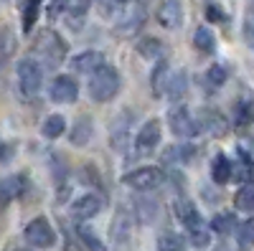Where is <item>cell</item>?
<instances>
[{
    "label": "cell",
    "mask_w": 254,
    "mask_h": 251,
    "mask_svg": "<svg viewBox=\"0 0 254 251\" xmlns=\"http://www.w3.org/2000/svg\"><path fill=\"white\" fill-rule=\"evenodd\" d=\"M33 53L44 61L49 66H61L64 56H66V44L64 38L54 31H41L36 36V44H33Z\"/></svg>",
    "instance_id": "obj_1"
},
{
    "label": "cell",
    "mask_w": 254,
    "mask_h": 251,
    "mask_svg": "<svg viewBox=\"0 0 254 251\" xmlns=\"http://www.w3.org/2000/svg\"><path fill=\"white\" fill-rule=\"evenodd\" d=\"M120 92V71L112 66H99L89 79V97L94 101H110Z\"/></svg>",
    "instance_id": "obj_2"
},
{
    "label": "cell",
    "mask_w": 254,
    "mask_h": 251,
    "mask_svg": "<svg viewBox=\"0 0 254 251\" xmlns=\"http://www.w3.org/2000/svg\"><path fill=\"white\" fill-rule=\"evenodd\" d=\"M18 87L20 92H23L26 97H33L41 92V84H44V69H41V64L36 58H23L18 61Z\"/></svg>",
    "instance_id": "obj_3"
},
{
    "label": "cell",
    "mask_w": 254,
    "mask_h": 251,
    "mask_svg": "<svg viewBox=\"0 0 254 251\" xmlns=\"http://www.w3.org/2000/svg\"><path fill=\"white\" fill-rule=\"evenodd\" d=\"M168 119H171V130L178 137H196L201 132V122L190 114L183 104H176V107L168 112Z\"/></svg>",
    "instance_id": "obj_4"
},
{
    "label": "cell",
    "mask_w": 254,
    "mask_h": 251,
    "mask_svg": "<svg viewBox=\"0 0 254 251\" xmlns=\"http://www.w3.org/2000/svg\"><path fill=\"white\" fill-rule=\"evenodd\" d=\"M163 180H165V175L160 167H137V170L127 173L122 178V183L135 188V191H155L158 185H163Z\"/></svg>",
    "instance_id": "obj_5"
},
{
    "label": "cell",
    "mask_w": 254,
    "mask_h": 251,
    "mask_svg": "<svg viewBox=\"0 0 254 251\" xmlns=\"http://www.w3.org/2000/svg\"><path fill=\"white\" fill-rule=\"evenodd\" d=\"M26 241L31 244V246H36V249H51L54 246V241H56V234H54V228H51V223L44 218V216H38V218H33L28 226H26Z\"/></svg>",
    "instance_id": "obj_6"
},
{
    "label": "cell",
    "mask_w": 254,
    "mask_h": 251,
    "mask_svg": "<svg viewBox=\"0 0 254 251\" xmlns=\"http://www.w3.org/2000/svg\"><path fill=\"white\" fill-rule=\"evenodd\" d=\"M51 99L59 101V104H69L79 97V84L74 76H66V74H61L51 81V89H49Z\"/></svg>",
    "instance_id": "obj_7"
},
{
    "label": "cell",
    "mask_w": 254,
    "mask_h": 251,
    "mask_svg": "<svg viewBox=\"0 0 254 251\" xmlns=\"http://www.w3.org/2000/svg\"><path fill=\"white\" fill-rule=\"evenodd\" d=\"M183 18H186V13H183V3H181V0H163V3H160V8H158V23L163 28H171V31L181 28Z\"/></svg>",
    "instance_id": "obj_8"
},
{
    "label": "cell",
    "mask_w": 254,
    "mask_h": 251,
    "mask_svg": "<svg viewBox=\"0 0 254 251\" xmlns=\"http://www.w3.org/2000/svg\"><path fill=\"white\" fill-rule=\"evenodd\" d=\"M160 122L158 119H150V122H145L142 124V130L137 132V140H135V148L140 155H147V152H153L155 150V145L160 142Z\"/></svg>",
    "instance_id": "obj_9"
},
{
    "label": "cell",
    "mask_w": 254,
    "mask_h": 251,
    "mask_svg": "<svg viewBox=\"0 0 254 251\" xmlns=\"http://www.w3.org/2000/svg\"><path fill=\"white\" fill-rule=\"evenodd\" d=\"M102 205H104V198H102V196L87 193V196H81L79 201H74L71 213H74L79 221H87V218H94V216L102 211Z\"/></svg>",
    "instance_id": "obj_10"
},
{
    "label": "cell",
    "mask_w": 254,
    "mask_h": 251,
    "mask_svg": "<svg viewBox=\"0 0 254 251\" xmlns=\"http://www.w3.org/2000/svg\"><path fill=\"white\" fill-rule=\"evenodd\" d=\"M145 15H147V0H137L135 8H130V10L122 15V20H120V33H125V36L135 33V31L145 23Z\"/></svg>",
    "instance_id": "obj_11"
},
{
    "label": "cell",
    "mask_w": 254,
    "mask_h": 251,
    "mask_svg": "<svg viewBox=\"0 0 254 251\" xmlns=\"http://www.w3.org/2000/svg\"><path fill=\"white\" fill-rule=\"evenodd\" d=\"M23 183H26L23 175H8L0 180V208H5L13 198H18L23 193V188H26Z\"/></svg>",
    "instance_id": "obj_12"
},
{
    "label": "cell",
    "mask_w": 254,
    "mask_h": 251,
    "mask_svg": "<svg viewBox=\"0 0 254 251\" xmlns=\"http://www.w3.org/2000/svg\"><path fill=\"white\" fill-rule=\"evenodd\" d=\"M76 71L81 74H94L99 66H104V56L99 51H84L79 56H74V64H71Z\"/></svg>",
    "instance_id": "obj_13"
},
{
    "label": "cell",
    "mask_w": 254,
    "mask_h": 251,
    "mask_svg": "<svg viewBox=\"0 0 254 251\" xmlns=\"http://www.w3.org/2000/svg\"><path fill=\"white\" fill-rule=\"evenodd\" d=\"M173 211H176L178 221H181L186 228L201 221V213L196 211V205L190 203V201H186V198H181V201H176V203H173Z\"/></svg>",
    "instance_id": "obj_14"
},
{
    "label": "cell",
    "mask_w": 254,
    "mask_h": 251,
    "mask_svg": "<svg viewBox=\"0 0 254 251\" xmlns=\"http://www.w3.org/2000/svg\"><path fill=\"white\" fill-rule=\"evenodd\" d=\"M127 119H130V112H122L115 122H112V148L122 150L125 142H127V132H130V124H127Z\"/></svg>",
    "instance_id": "obj_15"
},
{
    "label": "cell",
    "mask_w": 254,
    "mask_h": 251,
    "mask_svg": "<svg viewBox=\"0 0 254 251\" xmlns=\"http://www.w3.org/2000/svg\"><path fill=\"white\" fill-rule=\"evenodd\" d=\"M186 89H188V79H186V71H171L168 74V81H165V92L171 94L173 99H183V94H186Z\"/></svg>",
    "instance_id": "obj_16"
},
{
    "label": "cell",
    "mask_w": 254,
    "mask_h": 251,
    "mask_svg": "<svg viewBox=\"0 0 254 251\" xmlns=\"http://www.w3.org/2000/svg\"><path fill=\"white\" fill-rule=\"evenodd\" d=\"M41 3H44V0H26V3H23V13H20L23 33H31L33 31V23L38 20V13H41Z\"/></svg>",
    "instance_id": "obj_17"
},
{
    "label": "cell",
    "mask_w": 254,
    "mask_h": 251,
    "mask_svg": "<svg viewBox=\"0 0 254 251\" xmlns=\"http://www.w3.org/2000/svg\"><path fill=\"white\" fill-rule=\"evenodd\" d=\"M211 178H214L219 185L229 183V178H231V162H229L226 155H216L214 157V162H211Z\"/></svg>",
    "instance_id": "obj_18"
},
{
    "label": "cell",
    "mask_w": 254,
    "mask_h": 251,
    "mask_svg": "<svg viewBox=\"0 0 254 251\" xmlns=\"http://www.w3.org/2000/svg\"><path fill=\"white\" fill-rule=\"evenodd\" d=\"M64 130H66V119H64L61 114H51V117H46L44 124H41V132H44L46 140H56V137H61Z\"/></svg>",
    "instance_id": "obj_19"
},
{
    "label": "cell",
    "mask_w": 254,
    "mask_h": 251,
    "mask_svg": "<svg viewBox=\"0 0 254 251\" xmlns=\"http://www.w3.org/2000/svg\"><path fill=\"white\" fill-rule=\"evenodd\" d=\"M89 137H92V122H89V117H81L71 130V145L84 148V145L89 142Z\"/></svg>",
    "instance_id": "obj_20"
},
{
    "label": "cell",
    "mask_w": 254,
    "mask_h": 251,
    "mask_svg": "<svg viewBox=\"0 0 254 251\" xmlns=\"http://www.w3.org/2000/svg\"><path fill=\"white\" fill-rule=\"evenodd\" d=\"M193 46H196L201 53H214L216 38H214V33H211L208 28H196V33H193Z\"/></svg>",
    "instance_id": "obj_21"
},
{
    "label": "cell",
    "mask_w": 254,
    "mask_h": 251,
    "mask_svg": "<svg viewBox=\"0 0 254 251\" xmlns=\"http://www.w3.org/2000/svg\"><path fill=\"white\" fill-rule=\"evenodd\" d=\"M234 205H237V211L252 213V208H254V188H252V183H247L242 191H237V196H234Z\"/></svg>",
    "instance_id": "obj_22"
},
{
    "label": "cell",
    "mask_w": 254,
    "mask_h": 251,
    "mask_svg": "<svg viewBox=\"0 0 254 251\" xmlns=\"http://www.w3.org/2000/svg\"><path fill=\"white\" fill-rule=\"evenodd\" d=\"M158 249L160 251H186V239L173 234V231H168V234H160L158 239Z\"/></svg>",
    "instance_id": "obj_23"
},
{
    "label": "cell",
    "mask_w": 254,
    "mask_h": 251,
    "mask_svg": "<svg viewBox=\"0 0 254 251\" xmlns=\"http://www.w3.org/2000/svg\"><path fill=\"white\" fill-rule=\"evenodd\" d=\"M252 239H254V223H252V218L244 221V223H237V244H239L242 251L252 249Z\"/></svg>",
    "instance_id": "obj_24"
},
{
    "label": "cell",
    "mask_w": 254,
    "mask_h": 251,
    "mask_svg": "<svg viewBox=\"0 0 254 251\" xmlns=\"http://www.w3.org/2000/svg\"><path fill=\"white\" fill-rule=\"evenodd\" d=\"M137 51L145 58H160L163 56V44H160L158 38H142L140 44H137Z\"/></svg>",
    "instance_id": "obj_25"
},
{
    "label": "cell",
    "mask_w": 254,
    "mask_h": 251,
    "mask_svg": "<svg viewBox=\"0 0 254 251\" xmlns=\"http://www.w3.org/2000/svg\"><path fill=\"white\" fill-rule=\"evenodd\" d=\"M234 226H237V216L234 213H216L214 221H211V228H214L216 234H229Z\"/></svg>",
    "instance_id": "obj_26"
},
{
    "label": "cell",
    "mask_w": 254,
    "mask_h": 251,
    "mask_svg": "<svg viewBox=\"0 0 254 251\" xmlns=\"http://www.w3.org/2000/svg\"><path fill=\"white\" fill-rule=\"evenodd\" d=\"M79 239L84 241V246H87L89 251H107L104 244H102V239L92 231V228H87V226H79Z\"/></svg>",
    "instance_id": "obj_27"
},
{
    "label": "cell",
    "mask_w": 254,
    "mask_h": 251,
    "mask_svg": "<svg viewBox=\"0 0 254 251\" xmlns=\"http://www.w3.org/2000/svg\"><path fill=\"white\" fill-rule=\"evenodd\" d=\"M188 236H190V241H193L196 246H208V228H206L203 218L198 223H193V226H188Z\"/></svg>",
    "instance_id": "obj_28"
},
{
    "label": "cell",
    "mask_w": 254,
    "mask_h": 251,
    "mask_svg": "<svg viewBox=\"0 0 254 251\" xmlns=\"http://www.w3.org/2000/svg\"><path fill=\"white\" fill-rule=\"evenodd\" d=\"M190 152H193V150H190V148H183V145H173V148H168L165 152H163V162L168 165V162H171V160H176L173 165H181Z\"/></svg>",
    "instance_id": "obj_29"
},
{
    "label": "cell",
    "mask_w": 254,
    "mask_h": 251,
    "mask_svg": "<svg viewBox=\"0 0 254 251\" xmlns=\"http://www.w3.org/2000/svg\"><path fill=\"white\" fill-rule=\"evenodd\" d=\"M168 74H171V69H168V64H160L155 66V71H153V92L155 94H163L165 92V81H168Z\"/></svg>",
    "instance_id": "obj_30"
},
{
    "label": "cell",
    "mask_w": 254,
    "mask_h": 251,
    "mask_svg": "<svg viewBox=\"0 0 254 251\" xmlns=\"http://www.w3.org/2000/svg\"><path fill=\"white\" fill-rule=\"evenodd\" d=\"M224 81H226V69L224 66H219V64H214L208 71H206V84L211 89H219V87H224Z\"/></svg>",
    "instance_id": "obj_31"
},
{
    "label": "cell",
    "mask_w": 254,
    "mask_h": 251,
    "mask_svg": "<svg viewBox=\"0 0 254 251\" xmlns=\"http://www.w3.org/2000/svg\"><path fill=\"white\" fill-rule=\"evenodd\" d=\"M249 119H252V104L244 99L239 107H237V127H247Z\"/></svg>",
    "instance_id": "obj_32"
},
{
    "label": "cell",
    "mask_w": 254,
    "mask_h": 251,
    "mask_svg": "<svg viewBox=\"0 0 254 251\" xmlns=\"http://www.w3.org/2000/svg\"><path fill=\"white\" fill-rule=\"evenodd\" d=\"M206 119H208V130L214 135H224V117L221 114H214V112H206Z\"/></svg>",
    "instance_id": "obj_33"
},
{
    "label": "cell",
    "mask_w": 254,
    "mask_h": 251,
    "mask_svg": "<svg viewBox=\"0 0 254 251\" xmlns=\"http://www.w3.org/2000/svg\"><path fill=\"white\" fill-rule=\"evenodd\" d=\"M206 18L211 20V23H226V13L219 5H208L206 8Z\"/></svg>",
    "instance_id": "obj_34"
},
{
    "label": "cell",
    "mask_w": 254,
    "mask_h": 251,
    "mask_svg": "<svg viewBox=\"0 0 254 251\" xmlns=\"http://www.w3.org/2000/svg\"><path fill=\"white\" fill-rule=\"evenodd\" d=\"M66 3H69V0H51V5H49V15H51V18H59L64 10H66Z\"/></svg>",
    "instance_id": "obj_35"
},
{
    "label": "cell",
    "mask_w": 254,
    "mask_h": 251,
    "mask_svg": "<svg viewBox=\"0 0 254 251\" xmlns=\"http://www.w3.org/2000/svg\"><path fill=\"white\" fill-rule=\"evenodd\" d=\"M0 157H3V142H0Z\"/></svg>",
    "instance_id": "obj_36"
},
{
    "label": "cell",
    "mask_w": 254,
    "mask_h": 251,
    "mask_svg": "<svg viewBox=\"0 0 254 251\" xmlns=\"http://www.w3.org/2000/svg\"><path fill=\"white\" fill-rule=\"evenodd\" d=\"M115 3H127V0H115Z\"/></svg>",
    "instance_id": "obj_37"
}]
</instances>
